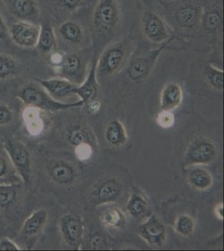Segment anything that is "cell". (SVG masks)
<instances>
[{
  "label": "cell",
  "instance_id": "cell-33",
  "mask_svg": "<svg viewBox=\"0 0 224 251\" xmlns=\"http://www.w3.org/2000/svg\"><path fill=\"white\" fill-rule=\"evenodd\" d=\"M206 80L213 88L222 92L224 90V71L212 65H208L205 70Z\"/></svg>",
  "mask_w": 224,
  "mask_h": 251
},
{
  "label": "cell",
  "instance_id": "cell-32",
  "mask_svg": "<svg viewBox=\"0 0 224 251\" xmlns=\"http://www.w3.org/2000/svg\"><path fill=\"white\" fill-rule=\"evenodd\" d=\"M174 229L182 236H190L195 229V222L188 214H180L174 221Z\"/></svg>",
  "mask_w": 224,
  "mask_h": 251
},
{
  "label": "cell",
  "instance_id": "cell-8",
  "mask_svg": "<svg viewBox=\"0 0 224 251\" xmlns=\"http://www.w3.org/2000/svg\"><path fill=\"white\" fill-rule=\"evenodd\" d=\"M175 39H176L175 36H172L169 40L161 44L158 48L140 55L138 57L135 58L133 60H131L127 70L129 79L132 81H141L148 77V75L150 74V72H152V70L155 67V65L161 53Z\"/></svg>",
  "mask_w": 224,
  "mask_h": 251
},
{
  "label": "cell",
  "instance_id": "cell-14",
  "mask_svg": "<svg viewBox=\"0 0 224 251\" xmlns=\"http://www.w3.org/2000/svg\"><path fill=\"white\" fill-rule=\"evenodd\" d=\"M138 234L148 245L160 248L167 240V228L164 224L156 215H150L138 227Z\"/></svg>",
  "mask_w": 224,
  "mask_h": 251
},
{
  "label": "cell",
  "instance_id": "cell-9",
  "mask_svg": "<svg viewBox=\"0 0 224 251\" xmlns=\"http://www.w3.org/2000/svg\"><path fill=\"white\" fill-rule=\"evenodd\" d=\"M122 193V184L116 177H105L91 188L89 202L93 207L110 204L119 200Z\"/></svg>",
  "mask_w": 224,
  "mask_h": 251
},
{
  "label": "cell",
  "instance_id": "cell-34",
  "mask_svg": "<svg viewBox=\"0 0 224 251\" xmlns=\"http://www.w3.org/2000/svg\"><path fill=\"white\" fill-rule=\"evenodd\" d=\"M156 122L162 128H171L175 124V117L170 111H161L156 115Z\"/></svg>",
  "mask_w": 224,
  "mask_h": 251
},
{
  "label": "cell",
  "instance_id": "cell-22",
  "mask_svg": "<svg viewBox=\"0 0 224 251\" xmlns=\"http://www.w3.org/2000/svg\"><path fill=\"white\" fill-rule=\"evenodd\" d=\"M126 208L131 216L137 220H141L149 213V200L142 190L135 188L128 200Z\"/></svg>",
  "mask_w": 224,
  "mask_h": 251
},
{
  "label": "cell",
  "instance_id": "cell-27",
  "mask_svg": "<svg viewBox=\"0 0 224 251\" xmlns=\"http://www.w3.org/2000/svg\"><path fill=\"white\" fill-rule=\"evenodd\" d=\"M23 183L20 175L7 154L0 153V184Z\"/></svg>",
  "mask_w": 224,
  "mask_h": 251
},
{
  "label": "cell",
  "instance_id": "cell-1",
  "mask_svg": "<svg viewBox=\"0 0 224 251\" xmlns=\"http://www.w3.org/2000/svg\"><path fill=\"white\" fill-rule=\"evenodd\" d=\"M133 47V38L128 36L105 49L97 61V80H104L117 74L125 66Z\"/></svg>",
  "mask_w": 224,
  "mask_h": 251
},
{
  "label": "cell",
  "instance_id": "cell-30",
  "mask_svg": "<svg viewBox=\"0 0 224 251\" xmlns=\"http://www.w3.org/2000/svg\"><path fill=\"white\" fill-rule=\"evenodd\" d=\"M36 47L44 54H50L54 51L56 47V35L51 26L49 25L40 26Z\"/></svg>",
  "mask_w": 224,
  "mask_h": 251
},
{
  "label": "cell",
  "instance_id": "cell-3",
  "mask_svg": "<svg viewBox=\"0 0 224 251\" xmlns=\"http://www.w3.org/2000/svg\"><path fill=\"white\" fill-rule=\"evenodd\" d=\"M88 64V54L86 52H75L64 54L62 60L55 66V69L59 77L79 86L87 76Z\"/></svg>",
  "mask_w": 224,
  "mask_h": 251
},
{
  "label": "cell",
  "instance_id": "cell-26",
  "mask_svg": "<svg viewBox=\"0 0 224 251\" xmlns=\"http://www.w3.org/2000/svg\"><path fill=\"white\" fill-rule=\"evenodd\" d=\"M100 220L105 227L112 229H124L127 225V220L124 213L117 207L111 206L103 210Z\"/></svg>",
  "mask_w": 224,
  "mask_h": 251
},
{
  "label": "cell",
  "instance_id": "cell-31",
  "mask_svg": "<svg viewBox=\"0 0 224 251\" xmlns=\"http://www.w3.org/2000/svg\"><path fill=\"white\" fill-rule=\"evenodd\" d=\"M66 140L74 148L83 143H90L92 145L94 139L88 129L82 126H73L69 127L66 134Z\"/></svg>",
  "mask_w": 224,
  "mask_h": 251
},
{
  "label": "cell",
  "instance_id": "cell-41",
  "mask_svg": "<svg viewBox=\"0 0 224 251\" xmlns=\"http://www.w3.org/2000/svg\"><path fill=\"white\" fill-rule=\"evenodd\" d=\"M85 106H86V107L88 108V111H90L91 113H97L100 107V104L99 101L96 99V100H92L91 102H89L88 104L85 105Z\"/></svg>",
  "mask_w": 224,
  "mask_h": 251
},
{
  "label": "cell",
  "instance_id": "cell-11",
  "mask_svg": "<svg viewBox=\"0 0 224 251\" xmlns=\"http://www.w3.org/2000/svg\"><path fill=\"white\" fill-rule=\"evenodd\" d=\"M142 30L148 40L156 44L163 43L173 36L165 20L155 12H146L143 15Z\"/></svg>",
  "mask_w": 224,
  "mask_h": 251
},
{
  "label": "cell",
  "instance_id": "cell-25",
  "mask_svg": "<svg viewBox=\"0 0 224 251\" xmlns=\"http://www.w3.org/2000/svg\"><path fill=\"white\" fill-rule=\"evenodd\" d=\"M187 181L192 188L205 191L212 187L213 178L210 172L203 168H193L187 175Z\"/></svg>",
  "mask_w": 224,
  "mask_h": 251
},
{
  "label": "cell",
  "instance_id": "cell-21",
  "mask_svg": "<svg viewBox=\"0 0 224 251\" xmlns=\"http://www.w3.org/2000/svg\"><path fill=\"white\" fill-rule=\"evenodd\" d=\"M58 34L64 43L68 46H79L85 37L82 27L77 22L67 20L59 26Z\"/></svg>",
  "mask_w": 224,
  "mask_h": 251
},
{
  "label": "cell",
  "instance_id": "cell-18",
  "mask_svg": "<svg viewBox=\"0 0 224 251\" xmlns=\"http://www.w3.org/2000/svg\"><path fill=\"white\" fill-rule=\"evenodd\" d=\"M97 61L96 59L93 60L85 80L74 89V94L77 95L80 100H82L84 106L92 100H96L98 94L99 85L97 76Z\"/></svg>",
  "mask_w": 224,
  "mask_h": 251
},
{
  "label": "cell",
  "instance_id": "cell-5",
  "mask_svg": "<svg viewBox=\"0 0 224 251\" xmlns=\"http://www.w3.org/2000/svg\"><path fill=\"white\" fill-rule=\"evenodd\" d=\"M3 149L20 175L24 184L28 185L32 179V159L30 152L25 143L15 138L3 141Z\"/></svg>",
  "mask_w": 224,
  "mask_h": 251
},
{
  "label": "cell",
  "instance_id": "cell-15",
  "mask_svg": "<svg viewBox=\"0 0 224 251\" xmlns=\"http://www.w3.org/2000/svg\"><path fill=\"white\" fill-rule=\"evenodd\" d=\"M46 169L50 179L58 185H71L76 178V171L74 166L64 160H53L49 162Z\"/></svg>",
  "mask_w": 224,
  "mask_h": 251
},
{
  "label": "cell",
  "instance_id": "cell-44",
  "mask_svg": "<svg viewBox=\"0 0 224 251\" xmlns=\"http://www.w3.org/2000/svg\"></svg>",
  "mask_w": 224,
  "mask_h": 251
},
{
  "label": "cell",
  "instance_id": "cell-4",
  "mask_svg": "<svg viewBox=\"0 0 224 251\" xmlns=\"http://www.w3.org/2000/svg\"><path fill=\"white\" fill-rule=\"evenodd\" d=\"M119 20L118 0H98L92 15V26L97 34H111Z\"/></svg>",
  "mask_w": 224,
  "mask_h": 251
},
{
  "label": "cell",
  "instance_id": "cell-40",
  "mask_svg": "<svg viewBox=\"0 0 224 251\" xmlns=\"http://www.w3.org/2000/svg\"><path fill=\"white\" fill-rule=\"evenodd\" d=\"M9 36V29L6 25L3 16L0 15V40H4Z\"/></svg>",
  "mask_w": 224,
  "mask_h": 251
},
{
  "label": "cell",
  "instance_id": "cell-7",
  "mask_svg": "<svg viewBox=\"0 0 224 251\" xmlns=\"http://www.w3.org/2000/svg\"><path fill=\"white\" fill-rule=\"evenodd\" d=\"M59 229L62 240L69 248L79 251L82 246L85 226L79 214L69 212L63 214L59 220Z\"/></svg>",
  "mask_w": 224,
  "mask_h": 251
},
{
  "label": "cell",
  "instance_id": "cell-35",
  "mask_svg": "<svg viewBox=\"0 0 224 251\" xmlns=\"http://www.w3.org/2000/svg\"><path fill=\"white\" fill-rule=\"evenodd\" d=\"M14 120V111L6 103L0 102V126L10 125Z\"/></svg>",
  "mask_w": 224,
  "mask_h": 251
},
{
  "label": "cell",
  "instance_id": "cell-16",
  "mask_svg": "<svg viewBox=\"0 0 224 251\" xmlns=\"http://www.w3.org/2000/svg\"><path fill=\"white\" fill-rule=\"evenodd\" d=\"M6 8L18 20L36 23L40 10L34 0H3Z\"/></svg>",
  "mask_w": 224,
  "mask_h": 251
},
{
  "label": "cell",
  "instance_id": "cell-2",
  "mask_svg": "<svg viewBox=\"0 0 224 251\" xmlns=\"http://www.w3.org/2000/svg\"><path fill=\"white\" fill-rule=\"evenodd\" d=\"M16 97L25 106H33L47 112H57L84 106V103L80 100L68 103L54 100L39 84L34 85L33 83L24 86L17 92Z\"/></svg>",
  "mask_w": 224,
  "mask_h": 251
},
{
  "label": "cell",
  "instance_id": "cell-29",
  "mask_svg": "<svg viewBox=\"0 0 224 251\" xmlns=\"http://www.w3.org/2000/svg\"><path fill=\"white\" fill-rule=\"evenodd\" d=\"M224 18L221 9L212 7L207 11H203L201 24L203 29L211 34H215L223 27Z\"/></svg>",
  "mask_w": 224,
  "mask_h": 251
},
{
  "label": "cell",
  "instance_id": "cell-6",
  "mask_svg": "<svg viewBox=\"0 0 224 251\" xmlns=\"http://www.w3.org/2000/svg\"><path fill=\"white\" fill-rule=\"evenodd\" d=\"M218 155L217 146L206 137H197L187 145L183 157V167L206 165L213 163Z\"/></svg>",
  "mask_w": 224,
  "mask_h": 251
},
{
  "label": "cell",
  "instance_id": "cell-38",
  "mask_svg": "<svg viewBox=\"0 0 224 251\" xmlns=\"http://www.w3.org/2000/svg\"><path fill=\"white\" fill-rule=\"evenodd\" d=\"M85 0H57L58 5L66 11H75L82 5Z\"/></svg>",
  "mask_w": 224,
  "mask_h": 251
},
{
  "label": "cell",
  "instance_id": "cell-13",
  "mask_svg": "<svg viewBox=\"0 0 224 251\" xmlns=\"http://www.w3.org/2000/svg\"><path fill=\"white\" fill-rule=\"evenodd\" d=\"M203 9L199 3H185L179 6L173 15V19L183 31H195L201 25Z\"/></svg>",
  "mask_w": 224,
  "mask_h": 251
},
{
  "label": "cell",
  "instance_id": "cell-39",
  "mask_svg": "<svg viewBox=\"0 0 224 251\" xmlns=\"http://www.w3.org/2000/svg\"><path fill=\"white\" fill-rule=\"evenodd\" d=\"M20 250H22V248H20L16 243L14 242L9 238H6V237L0 238V251H20Z\"/></svg>",
  "mask_w": 224,
  "mask_h": 251
},
{
  "label": "cell",
  "instance_id": "cell-42",
  "mask_svg": "<svg viewBox=\"0 0 224 251\" xmlns=\"http://www.w3.org/2000/svg\"><path fill=\"white\" fill-rule=\"evenodd\" d=\"M214 214L218 220H224V203H219L215 206Z\"/></svg>",
  "mask_w": 224,
  "mask_h": 251
},
{
  "label": "cell",
  "instance_id": "cell-23",
  "mask_svg": "<svg viewBox=\"0 0 224 251\" xmlns=\"http://www.w3.org/2000/svg\"><path fill=\"white\" fill-rule=\"evenodd\" d=\"M105 137L109 145L118 148L127 143V131L121 121L113 119L108 123L105 127Z\"/></svg>",
  "mask_w": 224,
  "mask_h": 251
},
{
  "label": "cell",
  "instance_id": "cell-20",
  "mask_svg": "<svg viewBox=\"0 0 224 251\" xmlns=\"http://www.w3.org/2000/svg\"><path fill=\"white\" fill-rule=\"evenodd\" d=\"M183 91L182 86L175 82L168 83L162 88L160 97L161 111H173L182 102Z\"/></svg>",
  "mask_w": 224,
  "mask_h": 251
},
{
  "label": "cell",
  "instance_id": "cell-17",
  "mask_svg": "<svg viewBox=\"0 0 224 251\" xmlns=\"http://www.w3.org/2000/svg\"><path fill=\"white\" fill-rule=\"evenodd\" d=\"M35 81L54 100L62 101L74 94L76 85L63 78H51L47 80L35 79Z\"/></svg>",
  "mask_w": 224,
  "mask_h": 251
},
{
  "label": "cell",
  "instance_id": "cell-28",
  "mask_svg": "<svg viewBox=\"0 0 224 251\" xmlns=\"http://www.w3.org/2000/svg\"><path fill=\"white\" fill-rule=\"evenodd\" d=\"M21 72V64L10 54L0 53V81L17 76Z\"/></svg>",
  "mask_w": 224,
  "mask_h": 251
},
{
  "label": "cell",
  "instance_id": "cell-43",
  "mask_svg": "<svg viewBox=\"0 0 224 251\" xmlns=\"http://www.w3.org/2000/svg\"><path fill=\"white\" fill-rule=\"evenodd\" d=\"M162 2H168V1H171V0H161Z\"/></svg>",
  "mask_w": 224,
  "mask_h": 251
},
{
  "label": "cell",
  "instance_id": "cell-19",
  "mask_svg": "<svg viewBox=\"0 0 224 251\" xmlns=\"http://www.w3.org/2000/svg\"><path fill=\"white\" fill-rule=\"evenodd\" d=\"M44 111L33 106H25L22 111V120L26 131L33 137L42 134L46 128Z\"/></svg>",
  "mask_w": 224,
  "mask_h": 251
},
{
  "label": "cell",
  "instance_id": "cell-37",
  "mask_svg": "<svg viewBox=\"0 0 224 251\" xmlns=\"http://www.w3.org/2000/svg\"><path fill=\"white\" fill-rule=\"evenodd\" d=\"M75 153L79 161H87L93 153V147L90 143H83L75 148Z\"/></svg>",
  "mask_w": 224,
  "mask_h": 251
},
{
  "label": "cell",
  "instance_id": "cell-10",
  "mask_svg": "<svg viewBox=\"0 0 224 251\" xmlns=\"http://www.w3.org/2000/svg\"><path fill=\"white\" fill-rule=\"evenodd\" d=\"M40 31V25L37 23L19 20L9 27V36L16 46L32 49L36 47Z\"/></svg>",
  "mask_w": 224,
  "mask_h": 251
},
{
  "label": "cell",
  "instance_id": "cell-12",
  "mask_svg": "<svg viewBox=\"0 0 224 251\" xmlns=\"http://www.w3.org/2000/svg\"><path fill=\"white\" fill-rule=\"evenodd\" d=\"M48 220V213L44 208H39L28 216L21 226L19 237L27 246L31 248L46 227Z\"/></svg>",
  "mask_w": 224,
  "mask_h": 251
},
{
  "label": "cell",
  "instance_id": "cell-24",
  "mask_svg": "<svg viewBox=\"0 0 224 251\" xmlns=\"http://www.w3.org/2000/svg\"><path fill=\"white\" fill-rule=\"evenodd\" d=\"M22 189V183L0 184V214L8 212L17 205Z\"/></svg>",
  "mask_w": 224,
  "mask_h": 251
},
{
  "label": "cell",
  "instance_id": "cell-36",
  "mask_svg": "<svg viewBox=\"0 0 224 251\" xmlns=\"http://www.w3.org/2000/svg\"><path fill=\"white\" fill-rule=\"evenodd\" d=\"M89 246L91 250H105L108 248L107 240L104 234L95 232L91 236Z\"/></svg>",
  "mask_w": 224,
  "mask_h": 251
}]
</instances>
